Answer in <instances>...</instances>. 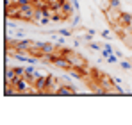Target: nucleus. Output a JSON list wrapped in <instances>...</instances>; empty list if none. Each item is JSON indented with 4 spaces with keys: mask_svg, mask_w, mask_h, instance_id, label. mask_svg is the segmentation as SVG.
Segmentation results:
<instances>
[{
    "mask_svg": "<svg viewBox=\"0 0 132 125\" xmlns=\"http://www.w3.org/2000/svg\"><path fill=\"white\" fill-rule=\"evenodd\" d=\"M23 77H25V79H27L30 84H34L38 79H39V77H41V75H39V72H38L36 68L29 66V68H25V75H23Z\"/></svg>",
    "mask_w": 132,
    "mask_h": 125,
    "instance_id": "1",
    "label": "nucleus"
},
{
    "mask_svg": "<svg viewBox=\"0 0 132 125\" xmlns=\"http://www.w3.org/2000/svg\"><path fill=\"white\" fill-rule=\"evenodd\" d=\"M36 45V48H39L43 54H54L57 48H55V45L54 43H43V41H34Z\"/></svg>",
    "mask_w": 132,
    "mask_h": 125,
    "instance_id": "2",
    "label": "nucleus"
},
{
    "mask_svg": "<svg viewBox=\"0 0 132 125\" xmlns=\"http://www.w3.org/2000/svg\"><path fill=\"white\" fill-rule=\"evenodd\" d=\"M34 86L39 89V93H41V95H46V91H48V75H46V77L41 75V77L34 82Z\"/></svg>",
    "mask_w": 132,
    "mask_h": 125,
    "instance_id": "3",
    "label": "nucleus"
},
{
    "mask_svg": "<svg viewBox=\"0 0 132 125\" xmlns=\"http://www.w3.org/2000/svg\"><path fill=\"white\" fill-rule=\"evenodd\" d=\"M16 72H14V68H5V84H13L16 81Z\"/></svg>",
    "mask_w": 132,
    "mask_h": 125,
    "instance_id": "4",
    "label": "nucleus"
},
{
    "mask_svg": "<svg viewBox=\"0 0 132 125\" xmlns=\"http://www.w3.org/2000/svg\"><path fill=\"white\" fill-rule=\"evenodd\" d=\"M120 23L125 27H132V14L130 13H121L120 14Z\"/></svg>",
    "mask_w": 132,
    "mask_h": 125,
    "instance_id": "5",
    "label": "nucleus"
},
{
    "mask_svg": "<svg viewBox=\"0 0 132 125\" xmlns=\"http://www.w3.org/2000/svg\"><path fill=\"white\" fill-rule=\"evenodd\" d=\"M63 11H64V14L68 16V18L73 14V7L70 5V2H68V0H63Z\"/></svg>",
    "mask_w": 132,
    "mask_h": 125,
    "instance_id": "6",
    "label": "nucleus"
},
{
    "mask_svg": "<svg viewBox=\"0 0 132 125\" xmlns=\"http://www.w3.org/2000/svg\"><path fill=\"white\" fill-rule=\"evenodd\" d=\"M107 7H114V9H120V7H121V4H120V0H109V2H107Z\"/></svg>",
    "mask_w": 132,
    "mask_h": 125,
    "instance_id": "7",
    "label": "nucleus"
},
{
    "mask_svg": "<svg viewBox=\"0 0 132 125\" xmlns=\"http://www.w3.org/2000/svg\"><path fill=\"white\" fill-rule=\"evenodd\" d=\"M14 72H16L18 77H23V75H25V68H23V66H14Z\"/></svg>",
    "mask_w": 132,
    "mask_h": 125,
    "instance_id": "8",
    "label": "nucleus"
},
{
    "mask_svg": "<svg viewBox=\"0 0 132 125\" xmlns=\"http://www.w3.org/2000/svg\"><path fill=\"white\" fill-rule=\"evenodd\" d=\"M120 66L123 70H132V62H129V61H120Z\"/></svg>",
    "mask_w": 132,
    "mask_h": 125,
    "instance_id": "9",
    "label": "nucleus"
},
{
    "mask_svg": "<svg viewBox=\"0 0 132 125\" xmlns=\"http://www.w3.org/2000/svg\"><path fill=\"white\" fill-rule=\"evenodd\" d=\"M57 34H61V36H70L71 30H70V29H61V30H57Z\"/></svg>",
    "mask_w": 132,
    "mask_h": 125,
    "instance_id": "10",
    "label": "nucleus"
},
{
    "mask_svg": "<svg viewBox=\"0 0 132 125\" xmlns=\"http://www.w3.org/2000/svg\"><path fill=\"white\" fill-rule=\"evenodd\" d=\"M105 59H107V62H111V64H114V62H118V59H116V56H112V54H111V56H107Z\"/></svg>",
    "mask_w": 132,
    "mask_h": 125,
    "instance_id": "11",
    "label": "nucleus"
},
{
    "mask_svg": "<svg viewBox=\"0 0 132 125\" xmlns=\"http://www.w3.org/2000/svg\"><path fill=\"white\" fill-rule=\"evenodd\" d=\"M102 38L109 40V38H111V30H107V29H105V30H102Z\"/></svg>",
    "mask_w": 132,
    "mask_h": 125,
    "instance_id": "12",
    "label": "nucleus"
},
{
    "mask_svg": "<svg viewBox=\"0 0 132 125\" xmlns=\"http://www.w3.org/2000/svg\"><path fill=\"white\" fill-rule=\"evenodd\" d=\"M88 46L91 48V50H100V45H96V43H89Z\"/></svg>",
    "mask_w": 132,
    "mask_h": 125,
    "instance_id": "13",
    "label": "nucleus"
}]
</instances>
